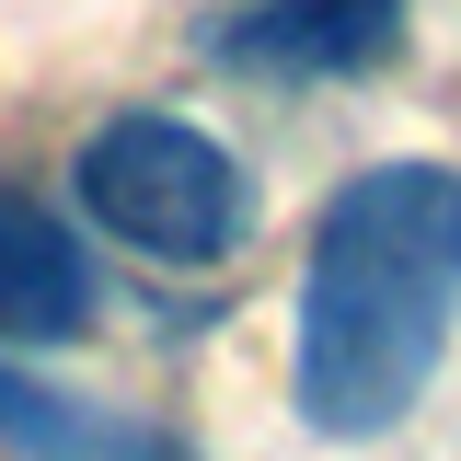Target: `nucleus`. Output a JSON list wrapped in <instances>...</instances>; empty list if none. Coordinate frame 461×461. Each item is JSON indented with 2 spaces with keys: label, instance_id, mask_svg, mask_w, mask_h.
<instances>
[{
  "label": "nucleus",
  "instance_id": "nucleus-1",
  "mask_svg": "<svg viewBox=\"0 0 461 461\" xmlns=\"http://www.w3.org/2000/svg\"><path fill=\"white\" fill-rule=\"evenodd\" d=\"M461 323V173L450 162H369L335 185L300 266V346L288 393L323 438L403 427Z\"/></svg>",
  "mask_w": 461,
  "mask_h": 461
},
{
  "label": "nucleus",
  "instance_id": "nucleus-2",
  "mask_svg": "<svg viewBox=\"0 0 461 461\" xmlns=\"http://www.w3.org/2000/svg\"><path fill=\"white\" fill-rule=\"evenodd\" d=\"M81 208L93 230H115L127 254H150V266H220L242 254V230H254V185L230 162L208 127H185V115H104L93 139H81Z\"/></svg>",
  "mask_w": 461,
  "mask_h": 461
},
{
  "label": "nucleus",
  "instance_id": "nucleus-3",
  "mask_svg": "<svg viewBox=\"0 0 461 461\" xmlns=\"http://www.w3.org/2000/svg\"><path fill=\"white\" fill-rule=\"evenodd\" d=\"M196 47L220 69H242V81L312 93V81H357V69H381L403 47V0H242Z\"/></svg>",
  "mask_w": 461,
  "mask_h": 461
},
{
  "label": "nucleus",
  "instance_id": "nucleus-4",
  "mask_svg": "<svg viewBox=\"0 0 461 461\" xmlns=\"http://www.w3.org/2000/svg\"><path fill=\"white\" fill-rule=\"evenodd\" d=\"M93 254L69 242L58 208H35L23 185H0V346H69L93 335Z\"/></svg>",
  "mask_w": 461,
  "mask_h": 461
},
{
  "label": "nucleus",
  "instance_id": "nucleus-5",
  "mask_svg": "<svg viewBox=\"0 0 461 461\" xmlns=\"http://www.w3.org/2000/svg\"><path fill=\"white\" fill-rule=\"evenodd\" d=\"M0 450H23V461H150L162 438L104 415V403H81V393H47V381L0 369Z\"/></svg>",
  "mask_w": 461,
  "mask_h": 461
},
{
  "label": "nucleus",
  "instance_id": "nucleus-6",
  "mask_svg": "<svg viewBox=\"0 0 461 461\" xmlns=\"http://www.w3.org/2000/svg\"><path fill=\"white\" fill-rule=\"evenodd\" d=\"M150 461H185V450H173V438H162V450H150Z\"/></svg>",
  "mask_w": 461,
  "mask_h": 461
}]
</instances>
